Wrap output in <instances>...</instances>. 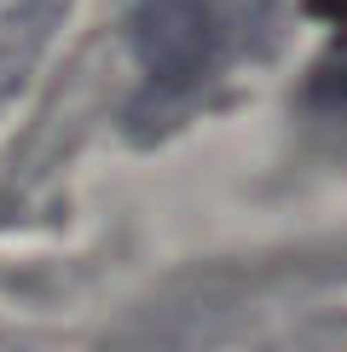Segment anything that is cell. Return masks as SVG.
I'll return each mask as SVG.
<instances>
[{
	"instance_id": "obj_1",
	"label": "cell",
	"mask_w": 347,
	"mask_h": 352,
	"mask_svg": "<svg viewBox=\"0 0 347 352\" xmlns=\"http://www.w3.org/2000/svg\"><path fill=\"white\" fill-rule=\"evenodd\" d=\"M226 52V29L214 0H139L134 12V58L156 93H191L214 76Z\"/></svg>"
},
{
	"instance_id": "obj_2",
	"label": "cell",
	"mask_w": 347,
	"mask_h": 352,
	"mask_svg": "<svg viewBox=\"0 0 347 352\" xmlns=\"http://www.w3.org/2000/svg\"><path fill=\"white\" fill-rule=\"evenodd\" d=\"M313 104L324 110H347V52L330 58L324 69H313Z\"/></svg>"
}]
</instances>
